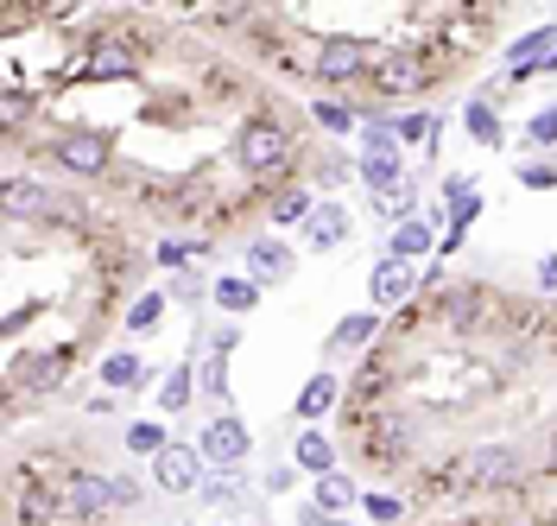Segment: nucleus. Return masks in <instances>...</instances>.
<instances>
[{
    "label": "nucleus",
    "instance_id": "nucleus-1",
    "mask_svg": "<svg viewBox=\"0 0 557 526\" xmlns=\"http://www.w3.org/2000/svg\"><path fill=\"white\" fill-rule=\"evenodd\" d=\"M292 152H298L292 134H285L278 121H267V114H260V121H247L242 140H235V159H242V172H253V178H278L285 166H292Z\"/></svg>",
    "mask_w": 557,
    "mask_h": 526
},
{
    "label": "nucleus",
    "instance_id": "nucleus-2",
    "mask_svg": "<svg viewBox=\"0 0 557 526\" xmlns=\"http://www.w3.org/2000/svg\"><path fill=\"white\" fill-rule=\"evenodd\" d=\"M197 451H203L209 469H242L247 456H253V431H247V419H235V413H215V419L203 425V438H197Z\"/></svg>",
    "mask_w": 557,
    "mask_h": 526
},
{
    "label": "nucleus",
    "instance_id": "nucleus-3",
    "mask_svg": "<svg viewBox=\"0 0 557 526\" xmlns=\"http://www.w3.org/2000/svg\"><path fill=\"white\" fill-rule=\"evenodd\" d=\"M152 476H159V489L165 494H197L203 489V476H209V463L197 444H172V451L152 463Z\"/></svg>",
    "mask_w": 557,
    "mask_h": 526
},
{
    "label": "nucleus",
    "instance_id": "nucleus-4",
    "mask_svg": "<svg viewBox=\"0 0 557 526\" xmlns=\"http://www.w3.org/2000/svg\"><path fill=\"white\" fill-rule=\"evenodd\" d=\"M51 152H58V166H64L70 178H96V172H108V140H102V134H89V127L64 134V140L51 146Z\"/></svg>",
    "mask_w": 557,
    "mask_h": 526
},
{
    "label": "nucleus",
    "instance_id": "nucleus-5",
    "mask_svg": "<svg viewBox=\"0 0 557 526\" xmlns=\"http://www.w3.org/2000/svg\"><path fill=\"white\" fill-rule=\"evenodd\" d=\"M64 507H70V514H83V521H96V514H108V507H121V489H114L108 476L76 469V476L64 482Z\"/></svg>",
    "mask_w": 557,
    "mask_h": 526
},
{
    "label": "nucleus",
    "instance_id": "nucleus-6",
    "mask_svg": "<svg viewBox=\"0 0 557 526\" xmlns=\"http://www.w3.org/2000/svg\"><path fill=\"white\" fill-rule=\"evenodd\" d=\"M462 476H469V482H482V489H500V482H513V476H520V451H513V444H475L469 463H462Z\"/></svg>",
    "mask_w": 557,
    "mask_h": 526
},
{
    "label": "nucleus",
    "instance_id": "nucleus-7",
    "mask_svg": "<svg viewBox=\"0 0 557 526\" xmlns=\"http://www.w3.org/2000/svg\"><path fill=\"white\" fill-rule=\"evenodd\" d=\"M368 292H374V305H381V311H399V305H412L418 273L406 267V260H393V254H381V267H374V280H368Z\"/></svg>",
    "mask_w": 557,
    "mask_h": 526
},
{
    "label": "nucleus",
    "instance_id": "nucleus-8",
    "mask_svg": "<svg viewBox=\"0 0 557 526\" xmlns=\"http://www.w3.org/2000/svg\"><path fill=\"white\" fill-rule=\"evenodd\" d=\"M298 267V254L278 242V235H260V242L247 247V280H260V285H278L285 273Z\"/></svg>",
    "mask_w": 557,
    "mask_h": 526
},
{
    "label": "nucleus",
    "instance_id": "nucleus-9",
    "mask_svg": "<svg viewBox=\"0 0 557 526\" xmlns=\"http://www.w3.org/2000/svg\"><path fill=\"white\" fill-rule=\"evenodd\" d=\"M348 229H355V222H348V204H317V216L298 229V235H305L311 254H330V247L348 242Z\"/></svg>",
    "mask_w": 557,
    "mask_h": 526
},
{
    "label": "nucleus",
    "instance_id": "nucleus-10",
    "mask_svg": "<svg viewBox=\"0 0 557 526\" xmlns=\"http://www.w3.org/2000/svg\"><path fill=\"white\" fill-rule=\"evenodd\" d=\"M552 51H557V26H532L525 38L507 45V64H513V76H532V71H545Z\"/></svg>",
    "mask_w": 557,
    "mask_h": 526
},
{
    "label": "nucleus",
    "instance_id": "nucleus-11",
    "mask_svg": "<svg viewBox=\"0 0 557 526\" xmlns=\"http://www.w3.org/2000/svg\"><path fill=\"white\" fill-rule=\"evenodd\" d=\"M361 64H368V58H361V45H355V38H330V45L317 51V76H323V83H355Z\"/></svg>",
    "mask_w": 557,
    "mask_h": 526
},
{
    "label": "nucleus",
    "instance_id": "nucleus-12",
    "mask_svg": "<svg viewBox=\"0 0 557 526\" xmlns=\"http://www.w3.org/2000/svg\"><path fill=\"white\" fill-rule=\"evenodd\" d=\"M361 184H368L374 197H393V191H406L412 178L399 166V152H361Z\"/></svg>",
    "mask_w": 557,
    "mask_h": 526
},
{
    "label": "nucleus",
    "instance_id": "nucleus-13",
    "mask_svg": "<svg viewBox=\"0 0 557 526\" xmlns=\"http://www.w3.org/2000/svg\"><path fill=\"white\" fill-rule=\"evenodd\" d=\"M431 247H437V222H424V216H412V222H399V229H393V242H386V254L412 267L418 254H431Z\"/></svg>",
    "mask_w": 557,
    "mask_h": 526
},
{
    "label": "nucleus",
    "instance_id": "nucleus-14",
    "mask_svg": "<svg viewBox=\"0 0 557 526\" xmlns=\"http://www.w3.org/2000/svg\"><path fill=\"white\" fill-rule=\"evenodd\" d=\"M51 204H58V197H51L45 184H33V178H7V216H13V222H26V216H45Z\"/></svg>",
    "mask_w": 557,
    "mask_h": 526
},
{
    "label": "nucleus",
    "instance_id": "nucleus-15",
    "mask_svg": "<svg viewBox=\"0 0 557 526\" xmlns=\"http://www.w3.org/2000/svg\"><path fill=\"white\" fill-rule=\"evenodd\" d=\"M374 330H381V311H355V317H343V323L330 330V355L368 350V343H374Z\"/></svg>",
    "mask_w": 557,
    "mask_h": 526
},
{
    "label": "nucleus",
    "instance_id": "nucleus-16",
    "mask_svg": "<svg viewBox=\"0 0 557 526\" xmlns=\"http://www.w3.org/2000/svg\"><path fill=\"white\" fill-rule=\"evenodd\" d=\"M311 501L323 507V514H330V521H348V507L361 501V489H355L343 469H336V476H317V494H311Z\"/></svg>",
    "mask_w": 557,
    "mask_h": 526
},
{
    "label": "nucleus",
    "instance_id": "nucleus-17",
    "mask_svg": "<svg viewBox=\"0 0 557 526\" xmlns=\"http://www.w3.org/2000/svg\"><path fill=\"white\" fill-rule=\"evenodd\" d=\"M197 501L203 507H215V514H235L247 494H242V476H228V469H209L203 476V489H197Z\"/></svg>",
    "mask_w": 557,
    "mask_h": 526
},
{
    "label": "nucleus",
    "instance_id": "nucleus-18",
    "mask_svg": "<svg viewBox=\"0 0 557 526\" xmlns=\"http://www.w3.org/2000/svg\"><path fill=\"white\" fill-rule=\"evenodd\" d=\"M209 298H215L228 317H247L253 305H260V280H235V273H228V280L209 285Z\"/></svg>",
    "mask_w": 557,
    "mask_h": 526
},
{
    "label": "nucleus",
    "instance_id": "nucleus-19",
    "mask_svg": "<svg viewBox=\"0 0 557 526\" xmlns=\"http://www.w3.org/2000/svg\"><path fill=\"white\" fill-rule=\"evenodd\" d=\"M336 393H343V387H336V375H330V368H323V375H311V381H305V393H298V419H323V413L336 406Z\"/></svg>",
    "mask_w": 557,
    "mask_h": 526
},
{
    "label": "nucleus",
    "instance_id": "nucleus-20",
    "mask_svg": "<svg viewBox=\"0 0 557 526\" xmlns=\"http://www.w3.org/2000/svg\"><path fill=\"white\" fill-rule=\"evenodd\" d=\"M298 469H311V476H336V451H330V438L323 431H298Z\"/></svg>",
    "mask_w": 557,
    "mask_h": 526
},
{
    "label": "nucleus",
    "instance_id": "nucleus-21",
    "mask_svg": "<svg viewBox=\"0 0 557 526\" xmlns=\"http://www.w3.org/2000/svg\"><path fill=\"white\" fill-rule=\"evenodd\" d=\"M172 444H177V438L165 431V425H152V419H134V425H127V451H134V456H152V463H159Z\"/></svg>",
    "mask_w": 557,
    "mask_h": 526
},
{
    "label": "nucleus",
    "instance_id": "nucleus-22",
    "mask_svg": "<svg viewBox=\"0 0 557 526\" xmlns=\"http://www.w3.org/2000/svg\"><path fill=\"white\" fill-rule=\"evenodd\" d=\"M139 381H146V368H139V355H127V350L102 355V387H108V393H127V387H139Z\"/></svg>",
    "mask_w": 557,
    "mask_h": 526
},
{
    "label": "nucleus",
    "instance_id": "nucleus-23",
    "mask_svg": "<svg viewBox=\"0 0 557 526\" xmlns=\"http://www.w3.org/2000/svg\"><path fill=\"white\" fill-rule=\"evenodd\" d=\"M190 393H197V368H172L165 387H159V413H184V406H190Z\"/></svg>",
    "mask_w": 557,
    "mask_h": 526
},
{
    "label": "nucleus",
    "instance_id": "nucleus-24",
    "mask_svg": "<svg viewBox=\"0 0 557 526\" xmlns=\"http://www.w3.org/2000/svg\"><path fill=\"white\" fill-rule=\"evenodd\" d=\"M267 216H273L278 229H292V222L305 229V222L317 216V197H305V191H285V197H273V210H267Z\"/></svg>",
    "mask_w": 557,
    "mask_h": 526
},
{
    "label": "nucleus",
    "instance_id": "nucleus-25",
    "mask_svg": "<svg viewBox=\"0 0 557 526\" xmlns=\"http://www.w3.org/2000/svg\"><path fill=\"white\" fill-rule=\"evenodd\" d=\"M462 127H469L482 146H500V114H494V102H469L462 108Z\"/></svg>",
    "mask_w": 557,
    "mask_h": 526
},
{
    "label": "nucleus",
    "instance_id": "nucleus-26",
    "mask_svg": "<svg viewBox=\"0 0 557 526\" xmlns=\"http://www.w3.org/2000/svg\"><path fill=\"white\" fill-rule=\"evenodd\" d=\"M381 83H386V89H418V83H424V71H418V58L393 51V58H381Z\"/></svg>",
    "mask_w": 557,
    "mask_h": 526
},
{
    "label": "nucleus",
    "instance_id": "nucleus-27",
    "mask_svg": "<svg viewBox=\"0 0 557 526\" xmlns=\"http://www.w3.org/2000/svg\"><path fill=\"white\" fill-rule=\"evenodd\" d=\"M159 317H165V292H146V298H134V305H127V330H134V337H146V330H159Z\"/></svg>",
    "mask_w": 557,
    "mask_h": 526
},
{
    "label": "nucleus",
    "instance_id": "nucleus-28",
    "mask_svg": "<svg viewBox=\"0 0 557 526\" xmlns=\"http://www.w3.org/2000/svg\"><path fill=\"white\" fill-rule=\"evenodd\" d=\"M64 355H33V362H26V387H33V393H51V387L64 381Z\"/></svg>",
    "mask_w": 557,
    "mask_h": 526
},
{
    "label": "nucleus",
    "instance_id": "nucleus-29",
    "mask_svg": "<svg viewBox=\"0 0 557 526\" xmlns=\"http://www.w3.org/2000/svg\"><path fill=\"white\" fill-rule=\"evenodd\" d=\"M197 387H203L209 400H228V355H222V350L203 355V368H197Z\"/></svg>",
    "mask_w": 557,
    "mask_h": 526
},
{
    "label": "nucleus",
    "instance_id": "nucleus-30",
    "mask_svg": "<svg viewBox=\"0 0 557 526\" xmlns=\"http://www.w3.org/2000/svg\"><path fill=\"white\" fill-rule=\"evenodd\" d=\"M393 134H399V146H431L437 140V121H431V114H399Z\"/></svg>",
    "mask_w": 557,
    "mask_h": 526
},
{
    "label": "nucleus",
    "instance_id": "nucleus-31",
    "mask_svg": "<svg viewBox=\"0 0 557 526\" xmlns=\"http://www.w3.org/2000/svg\"><path fill=\"white\" fill-rule=\"evenodd\" d=\"M361 507H368V521L374 526H399L406 521V501H399V494H361Z\"/></svg>",
    "mask_w": 557,
    "mask_h": 526
},
{
    "label": "nucleus",
    "instance_id": "nucleus-32",
    "mask_svg": "<svg viewBox=\"0 0 557 526\" xmlns=\"http://www.w3.org/2000/svg\"><path fill=\"white\" fill-rule=\"evenodd\" d=\"M311 114H317V127H330V134H355V127H361V114L343 108V102H317Z\"/></svg>",
    "mask_w": 557,
    "mask_h": 526
},
{
    "label": "nucleus",
    "instance_id": "nucleus-33",
    "mask_svg": "<svg viewBox=\"0 0 557 526\" xmlns=\"http://www.w3.org/2000/svg\"><path fill=\"white\" fill-rule=\"evenodd\" d=\"M209 247L203 242H159V267H190V260H203Z\"/></svg>",
    "mask_w": 557,
    "mask_h": 526
},
{
    "label": "nucleus",
    "instance_id": "nucleus-34",
    "mask_svg": "<svg viewBox=\"0 0 557 526\" xmlns=\"http://www.w3.org/2000/svg\"><path fill=\"white\" fill-rule=\"evenodd\" d=\"M525 140L532 146H557V108H539V114L525 121Z\"/></svg>",
    "mask_w": 557,
    "mask_h": 526
},
{
    "label": "nucleus",
    "instance_id": "nucleus-35",
    "mask_svg": "<svg viewBox=\"0 0 557 526\" xmlns=\"http://www.w3.org/2000/svg\"><path fill=\"white\" fill-rule=\"evenodd\" d=\"M520 184H532V191H545V184H557V166H545V159H532V166H520Z\"/></svg>",
    "mask_w": 557,
    "mask_h": 526
},
{
    "label": "nucleus",
    "instance_id": "nucleus-36",
    "mask_svg": "<svg viewBox=\"0 0 557 526\" xmlns=\"http://www.w3.org/2000/svg\"><path fill=\"white\" fill-rule=\"evenodd\" d=\"M260 489H267V494H285V489H292V463H273V469L260 476Z\"/></svg>",
    "mask_w": 557,
    "mask_h": 526
},
{
    "label": "nucleus",
    "instance_id": "nucleus-37",
    "mask_svg": "<svg viewBox=\"0 0 557 526\" xmlns=\"http://www.w3.org/2000/svg\"><path fill=\"white\" fill-rule=\"evenodd\" d=\"M134 58H89V76H127Z\"/></svg>",
    "mask_w": 557,
    "mask_h": 526
},
{
    "label": "nucleus",
    "instance_id": "nucleus-38",
    "mask_svg": "<svg viewBox=\"0 0 557 526\" xmlns=\"http://www.w3.org/2000/svg\"><path fill=\"white\" fill-rule=\"evenodd\" d=\"M475 216H482V191H475V197H462V204H456L450 229H469V222H475Z\"/></svg>",
    "mask_w": 557,
    "mask_h": 526
},
{
    "label": "nucleus",
    "instance_id": "nucleus-39",
    "mask_svg": "<svg viewBox=\"0 0 557 526\" xmlns=\"http://www.w3.org/2000/svg\"><path fill=\"white\" fill-rule=\"evenodd\" d=\"M444 197H456V204H462V197H475V178H462V172L444 178Z\"/></svg>",
    "mask_w": 557,
    "mask_h": 526
},
{
    "label": "nucleus",
    "instance_id": "nucleus-40",
    "mask_svg": "<svg viewBox=\"0 0 557 526\" xmlns=\"http://www.w3.org/2000/svg\"><path fill=\"white\" fill-rule=\"evenodd\" d=\"M197 292H203V280H197V273H177V280H172V298H197Z\"/></svg>",
    "mask_w": 557,
    "mask_h": 526
},
{
    "label": "nucleus",
    "instance_id": "nucleus-41",
    "mask_svg": "<svg viewBox=\"0 0 557 526\" xmlns=\"http://www.w3.org/2000/svg\"><path fill=\"white\" fill-rule=\"evenodd\" d=\"M539 285H545V292H557V254H545V260H539Z\"/></svg>",
    "mask_w": 557,
    "mask_h": 526
},
{
    "label": "nucleus",
    "instance_id": "nucleus-42",
    "mask_svg": "<svg viewBox=\"0 0 557 526\" xmlns=\"http://www.w3.org/2000/svg\"><path fill=\"white\" fill-rule=\"evenodd\" d=\"M222 526H260V521H222Z\"/></svg>",
    "mask_w": 557,
    "mask_h": 526
},
{
    "label": "nucleus",
    "instance_id": "nucleus-43",
    "mask_svg": "<svg viewBox=\"0 0 557 526\" xmlns=\"http://www.w3.org/2000/svg\"><path fill=\"white\" fill-rule=\"evenodd\" d=\"M552 463H557V438H552Z\"/></svg>",
    "mask_w": 557,
    "mask_h": 526
},
{
    "label": "nucleus",
    "instance_id": "nucleus-44",
    "mask_svg": "<svg viewBox=\"0 0 557 526\" xmlns=\"http://www.w3.org/2000/svg\"><path fill=\"white\" fill-rule=\"evenodd\" d=\"M330 526H355V521H330Z\"/></svg>",
    "mask_w": 557,
    "mask_h": 526
}]
</instances>
